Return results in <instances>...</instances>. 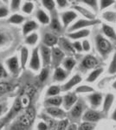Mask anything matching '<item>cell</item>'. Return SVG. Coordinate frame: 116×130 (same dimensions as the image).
Instances as JSON below:
<instances>
[{
    "label": "cell",
    "instance_id": "1",
    "mask_svg": "<svg viewBox=\"0 0 116 130\" xmlns=\"http://www.w3.org/2000/svg\"><path fill=\"white\" fill-rule=\"evenodd\" d=\"M36 117V110L33 107H29L25 110V112L22 115L18 117L16 122L24 127L25 128L29 129V127L32 125L33 121Z\"/></svg>",
    "mask_w": 116,
    "mask_h": 130
},
{
    "label": "cell",
    "instance_id": "2",
    "mask_svg": "<svg viewBox=\"0 0 116 130\" xmlns=\"http://www.w3.org/2000/svg\"><path fill=\"white\" fill-rule=\"evenodd\" d=\"M95 43H96L97 50H98V51L100 52V54L103 56V57H105L106 56L108 55L112 50L111 43L107 40V38H105L104 37H102V35L96 36Z\"/></svg>",
    "mask_w": 116,
    "mask_h": 130
},
{
    "label": "cell",
    "instance_id": "3",
    "mask_svg": "<svg viewBox=\"0 0 116 130\" xmlns=\"http://www.w3.org/2000/svg\"><path fill=\"white\" fill-rule=\"evenodd\" d=\"M101 24V21L98 19L95 20H88V19H80L78 20L76 23H75L73 25H71L69 28L68 31L69 32H72L75 30H83L84 28L88 26H91V25H95Z\"/></svg>",
    "mask_w": 116,
    "mask_h": 130
},
{
    "label": "cell",
    "instance_id": "4",
    "mask_svg": "<svg viewBox=\"0 0 116 130\" xmlns=\"http://www.w3.org/2000/svg\"><path fill=\"white\" fill-rule=\"evenodd\" d=\"M102 118V113L94 109L87 110L84 113L83 116H82V120L85 121V122H91V123L97 122V121H100Z\"/></svg>",
    "mask_w": 116,
    "mask_h": 130
},
{
    "label": "cell",
    "instance_id": "5",
    "mask_svg": "<svg viewBox=\"0 0 116 130\" xmlns=\"http://www.w3.org/2000/svg\"><path fill=\"white\" fill-rule=\"evenodd\" d=\"M40 66H41V61H40L39 56V50L38 48H37V49L33 50L30 62L29 63V67L31 70L37 71L40 69Z\"/></svg>",
    "mask_w": 116,
    "mask_h": 130
},
{
    "label": "cell",
    "instance_id": "6",
    "mask_svg": "<svg viewBox=\"0 0 116 130\" xmlns=\"http://www.w3.org/2000/svg\"><path fill=\"white\" fill-rule=\"evenodd\" d=\"M98 63H99L98 60L94 56L88 55L84 57V59L82 60L81 66L83 69H85V70H91V69L95 68L97 65H98Z\"/></svg>",
    "mask_w": 116,
    "mask_h": 130
},
{
    "label": "cell",
    "instance_id": "7",
    "mask_svg": "<svg viewBox=\"0 0 116 130\" xmlns=\"http://www.w3.org/2000/svg\"><path fill=\"white\" fill-rule=\"evenodd\" d=\"M40 52H41V56L43 59V63L44 66H48L51 62V56L52 50L46 45H42L40 47Z\"/></svg>",
    "mask_w": 116,
    "mask_h": 130
},
{
    "label": "cell",
    "instance_id": "8",
    "mask_svg": "<svg viewBox=\"0 0 116 130\" xmlns=\"http://www.w3.org/2000/svg\"><path fill=\"white\" fill-rule=\"evenodd\" d=\"M77 102V96L74 93H69L63 97V107L65 109L69 110Z\"/></svg>",
    "mask_w": 116,
    "mask_h": 130
},
{
    "label": "cell",
    "instance_id": "9",
    "mask_svg": "<svg viewBox=\"0 0 116 130\" xmlns=\"http://www.w3.org/2000/svg\"><path fill=\"white\" fill-rule=\"evenodd\" d=\"M52 62L56 68H58V64L62 62L64 57V53L60 48L53 47L52 48Z\"/></svg>",
    "mask_w": 116,
    "mask_h": 130
},
{
    "label": "cell",
    "instance_id": "10",
    "mask_svg": "<svg viewBox=\"0 0 116 130\" xmlns=\"http://www.w3.org/2000/svg\"><path fill=\"white\" fill-rule=\"evenodd\" d=\"M83 108H84V105H83V102H77L75 103V105L71 108L70 110V115L71 118L73 119H79L80 117L81 116L82 112H83Z\"/></svg>",
    "mask_w": 116,
    "mask_h": 130
},
{
    "label": "cell",
    "instance_id": "11",
    "mask_svg": "<svg viewBox=\"0 0 116 130\" xmlns=\"http://www.w3.org/2000/svg\"><path fill=\"white\" fill-rule=\"evenodd\" d=\"M21 109H23V108H22V106H21V103L18 98V99L15 101L13 106H12V108L9 112V114H8L7 116L5 118V122H7V121H9L10 119H12L13 117L16 116V115L21 111Z\"/></svg>",
    "mask_w": 116,
    "mask_h": 130
},
{
    "label": "cell",
    "instance_id": "12",
    "mask_svg": "<svg viewBox=\"0 0 116 130\" xmlns=\"http://www.w3.org/2000/svg\"><path fill=\"white\" fill-rule=\"evenodd\" d=\"M81 82V75H75L72 78L69 79V80L62 86V89L63 90V91H69V90H70L73 87H75V86L79 84Z\"/></svg>",
    "mask_w": 116,
    "mask_h": 130
},
{
    "label": "cell",
    "instance_id": "13",
    "mask_svg": "<svg viewBox=\"0 0 116 130\" xmlns=\"http://www.w3.org/2000/svg\"><path fill=\"white\" fill-rule=\"evenodd\" d=\"M88 99L89 101L92 108H96L101 106V104H102V102L103 97L101 93H93L88 96Z\"/></svg>",
    "mask_w": 116,
    "mask_h": 130
},
{
    "label": "cell",
    "instance_id": "14",
    "mask_svg": "<svg viewBox=\"0 0 116 130\" xmlns=\"http://www.w3.org/2000/svg\"><path fill=\"white\" fill-rule=\"evenodd\" d=\"M77 18V14L73 10H69V11H65L62 13V20L63 23L64 27H67L70 24L71 22H73L75 18Z\"/></svg>",
    "mask_w": 116,
    "mask_h": 130
},
{
    "label": "cell",
    "instance_id": "15",
    "mask_svg": "<svg viewBox=\"0 0 116 130\" xmlns=\"http://www.w3.org/2000/svg\"><path fill=\"white\" fill-rule=\"evenodd\" d=\"M46 112L51 116L62 119V120L66 116V114H65L64 111L61 109L60 108H57V107H48V108H46Z\"/></svg>",
    "mask_w": 116,
    "mask_h": 130
},
{
    "label": "cell",
    "instance_id": "16",
    "mask_svg": "<svg viewBox=\"0 0 116 130\" xmlns=\"http://www.w3.org/2000/svg\"><path fill=\"white\" fill-rule=\"evenodd\" d=\"M113 99L114 96L112 94H107V95L105 96V99L103 101V106H102V113L104 115H106L108 113V111L110 110L112 105L113 103Z\"/></svg>",
    "mask_w": 116,
    "mask_h": 130
},
{
    "label": "cell",
    "instance_id": "17",
    "mask_svg": "<svg viewBox=\"0 0 116 130\" xmlns=\"http://www.w3.org/2000/svg\"><path fill=\"white\" fill-rule=\"evenodd\" d=\"M43 43L48 47H53L58 43V38L52 33H46L43 37Z\"/></svg>",
    "mask_w": 116,
    "mask_h": 130
},
{
    "label": "cell",
    "instance_id": "18",
    "mask_svg": "<svg viewBox=\"0 0 116 130\" xmlns=\"http://www.w3.org/2000/svg\"><path fill=\"white\" fill-rule=\"evenodd\" d=\"M31 99H32V96H30L29 94H27L26 92H24V90H23L20 96L18 97V100H19V102L21 103V106H22L23 108H29Z\"/></svg>",
    "mask_w": 116,
    "mask_h": 130
},
{
    "label": "cell",
    "instance_id": "19",
    "mask_svg": "<svg viewBox=\"0 0 116 130\" xmlns=\"http://www.w3.org/2000/svg\"><path fill=\"white\" fill-rule=\"evenodd\" d=\"M90 34V30H87V29H83V30H79L75 32H71L69 33L68 37L69 38H72L74 40H77L80 38H84V37H88Z\"/></svg>",
    "mask_w": 116,
    "mask_h": 130
},
{
    "label": "cell",
    "instance_id": "20",
    "mask_svg": "<svg viewBox=\"0 0 116 130\" xmlns=\"http://www.w3.org/2000/svg\"><path fill=\"white\" fill-rule=\"evenodd\" d=\"M6 63H7L8 68L11 71V73H13V74H18L19 64H18V60L16 56H12V57L9 58V59L7 60V62H6Z\"/></svg>",
    "mask_w": 116,
    "mask_h": 130
},
{
    "label": "cell",
    "instance_id": "21",
    "mask_svg": "<svg viewBox=\"0 0 116 130\" xmlns=\"http://www.w3.org/2000/svg\"><path fill=\"white\" fill-rule=\"evenodd\" d=\"M59 43H60V44L62 46V49L64 50L65 51L68 52V53L72 54V55L75 53V50L74 49L73 43H71L70 42L69 40H67V39H65L64 37H61Z\"/></svg>",
    "mask_w": 116,
    "mask_h": 130
},
{
    "label": "cell",
    "instance_id": "22",
    "mask_svg": "<svg viewBox=\"0 0 116 130\" xmlns=\"http://www.w3.org/2000/svg\"><path fill=\"white\" fill-rule=\"evenodd\" d=\"M102 31L111 40L116 42V33L114 30L113 29V27H111L110 25L107 24H102Z\"/></svg>",
    "mask_w": 116,
    "mask_h": 130
},
{
    "label": "cell",
    "instance_id": "23",
    "mask_svg": "<svg viewBox=\"0 0 116 130\" xmlns=\"http://www.w3.org/2000/svg\"><path fill=\"white\" fill-rule=\"evenodd\" d=\"M63 102V98L59 95L49 97L45 101V103L49 105V107H59Z\"/></svg>",
    "mask_w": 116,
    "mask_h": 130
},
{
    "label": "cell",
    "instance_id": "24",
    "mask_svg": "<svg viewBox=\"0 0 116 130\" xmlns=\"http://www.w3.org/2000/svg\"><path fill=\"white\" fill-rule=\"evenodd\" d=\"M67 77V72L63 70L61 67H58V68L56 69L55 70V74H54V81L56 82H62L63 80H65Z\"/></svg>",
    "mask_w": 116,
    "mask_h": 130
},
{
    "label": "cell",
    "instance_id": "25",
    "mask_svg": "<svg viewBox=\"0 0 116 130\" xmlns=\"http://www.w3.org/2000/svg\"><path fill=\"white\" fill-rule=\"evenodd\" d=\"M37 28H38V24L35 21H28L24 25L23 32H24V35H28L29 33H30L31 31H33Z\"/></svg>",
    "mask_w": 116,
    "mask_h": 130
},
{
    "label": "cell",
    "instance_id": "26",
    "mask_svg": "<svg viewBox=\"0 0 116 130\" xmlns=\"http://www.w3.org/2000/svg\"><path fill=\"white\" fill-rule=\"evenodd\" d=\"M75 9L77 10L80 13L82 14V16L87 18L88 20H95V16L91 11H89V10L85 9V8L81 7V6H75Z\"/></svg>",
    "mask_w": 116,
    "mask_h": 130
},
{
    "label": "cell",
    "instance_id": "27",
    "mask_svg": "<svg viewBox=\"0 0 116 130\" xmlns=\"http://www.w3.org/2000/svg\"><path fill=\"white\" fill-rule=\"evenodd\" d=\"M102 71H103L102 68H98V69H95L94 70H93L89 74V75L87 77V82L88 83H94V82L97 80V78L100 76V75L102 73Z\"/></svg>",
    "mask_w": 116,
    "mask_h": 130
},
{
    "label": "cell",
    "instance_id": "28",
    "mask_svg": "<svg viewBox=\"0 0 116 130\" xmlns=\"http://www.w3.org/2000/svg\"><path fill=\"white\" fill-rule=\"evenodd\" d=\"M37 18L39 20V22L43 24H48L49 23V18L46 14V12H44L43 10H38L37 12Z\"/></svg>",
    "mask_w": 116,
    "mask_h": 130
},
{
    "label": "cell",
    "instance_id": "29",
    "mask_svg": "<svg viewBox=\"0 0 116 130\" xmlns=\"http://www.w3.org/2000/svg\"><path fill=\"white\" fill-rule=\"evenodd\" d=\"M62 64L67 70L71 71L74 69V67L75 66V64H76V62H75V60L74 59V58L68 57V58H66V59L63 60Z\"/></svg>",
    "mask_w": 116,
    "mask_h": 130
},
{
    "label": "cell",
    "instance_id": "30",
    "mask_svg": "<svg viewBox=\"0 0 116 130\" xmlns=\"http://www.w3.org/2000/svg\"><path fill=\"white\" fill-rule=\"evenodd\" d=\"M29 57V50L26 47H24L21 50V66L25 68V65L27 63Z\"/></svg>",
    "mask_w": 116,
    "mask_h": 130
},
{
    "label": "cell",
    "instance_id": "31",
    "mask_svg": "<svg viewBox=\"0 0 116 130\" xmlns=\"http://www.w3.org/2000/svg\"><path fill=\"white\" fill-rule=\"evenodd\" d=\"M14 89V86L8 83H0V95L8 93Z\"/></svg>",
    "mask_w": 116,
    "mask_h": 130
},
{
    "label": "cell",
    "instance_id": "32",
    "mask_svg": "<svg viewBox=\"0 0 116 130\" xmlns=\"http://www.w3.org/2000/svg\"><path fill=\"white\" fill-rule=\"evenodd\" d=\"M24 21V18L19 14H14L8 19V22L14 24H20Z\"/></svg>",
    "mask_w": 116,
    "mask_h": 130
},
{
    "label": "cell",
    "instance_id": "33",
    "mask_svg": "<svg viewBox=\"0 0 116 130\" xmlns=\"http://www.w3.org/2000/svg\"><path fill=\"white\" fill-rule=\"evenodd\" d=\"M61 92V88L57 85H53L50 86L47 90V95L53 97V96L58 95V94Z\"/></svg>",
    "mask_w": 116,
    "mask_h": 130
},
{
    "label": "cell",
    "instance_id": "34",
    "mask_svg": "<svg viewBox=\"0 0 116 130\" xmlns=\"http://www.w3.org/2000/svg\"><path fill=\"white\" fill-rule=\"evenodd\" d=\"M50 28L52 29V30L56 31V32H61L62 30V25H61L60 22L57 18H53L51 21V24H50Z\"/></svg>",
    "mask_w": 116,
    "mask_h": 130
},
{
    "label": "cell",
    "instance_id": "35",
    "mask_svg": "<svg viewBox=\"0 0 116 130\" xmlns=\"http://www.w3.org/2000/svg\"><path fill=\"white\" fill-rule=\"evenodd\" d=\"M94 89H93L92 87L88 85H81L77 87V89H75V92L76 93H91V92H94Z\"/></svg>",
    "mask_w": 116,
    "mask_h": 130
},
{
    "label": "cell",
    "instance_id": "36",
    "mask_svg": "<svg viewBox=\"0 0 116 130\" xmlns=\"http://www.w3.org/2000/svg\"><path fill=\"white\" fill-rule=\"evenodd\" d=\"M38 41V35L37 33H32L26 37V43L29 45H35Z\"/></svg>",
    "mask_w": 116,
    "mask_h": 130
},
{
    "label": "cell",
    "instance_id": "37",
    "mask_svg": "<svg viewBox=\"0 0 116 130\" xmlns=\"http://www.w3.org/2000/svg\"><path fill=\"white\" fill-rule=\"evenodd\" d=\"M33 10H34V5H33L32 2H26V3L24 4L22 7L23 12L26 14H30L33 11Z\"/></svg>",
    "mask_w": 116,
    "mask_h": 130
},
{
    "label": "cell",
    "instance_id": "38",
    "mask_svg": "<svg viewBox=\"0 0 116 130\" xmlns=\"http://www.w3.org/2000/svg\"><path fill=\"white\" fill-rule=\"evenodd\" d=\"M108 73L111 75L115 74L116 73V51H115V53L113 54V58H112V61L110 62V65H109Z\"/></svg>",
    "mask_w": 116,
    "mask_h": 130
},
{
    "label": "cell",
    "instance_id": "39",
    "mask_svg": "<svg viewBox=\"0 0 116 130\" xmlns=\"http://www.w3.org/2000/svg\"><path fill=\"white\" fill-rule=\"evenodd\" d=\"M69 127V120L68 119H63L59 121L56 127V130H67Z\"/></svg>",
    "mask_w": 116,
    "mask_h": 130
},
{
    "label": "cell",
    "instance_id": "40",
    "mask_svg": "<svg viewBox=\"0 0 116 130\" xmlns=\"http://www.w3.org/2000/svg\"><path fill=\"white\" fill-rule=\"evenodd\" d=\"M42 3H43V5L44 7L48 10H53L55 5H56V4H55L53 0H43Z\"/></svg>",
    "mask_w": 116,
    "mask_h": 130
},
{
    "label": "cell",
    "instance_id": "41",
    "mask_svg": "<svg viewBox=\"0 0 116 130\" xmlns=\"http://www.w3.org/2000/svg\"><path fill=\"white\" fill-rule=\"evenodd\" d=\"M95 127V125L93 124L91 122H85L81 123L79 127V130H93Z\"/></svg>",
    "mask_w": 116,
    "mask_h": 130
},
{
    "label": "cell",
    "instance_id": "42",
    "mask_svg": "<svg viewBox=\"0 0 116 130\" xmlns=\"http://www.w3.org/2000/svg\"><path fill=\"white\" fill-rule=\"evenodd\" d=\"M48 77V70L47 68H44L42 70L41 73L39 75V79L41 82H45Z\"/></svg>",
    "mask_w": 116,
    "mask_h": 130
},
{
    "label": "cell",
    "instance_id": "43",
    "mask_svg": "<svg viewBox=\"0 0 116 130\" xmlns=\"http://www.w3.org/2000/svg\"><path fill=\"white\" fill-rule=\"evenodd\" d=\"M83 3H85L88 6H90L95 11L98 10V4H97V1H94V0H84Z\"/></svg>",
    "mask_w": 116,
    "mask_h": 130
},
{
    "label": "cell",
    "instance_id": "44",
    "mask_svg": "<svg viewBox=\"0 0 116 130\" xmlns=\"http://www.w3.org/2000/svg\"><path fill=\"white\" fill-rule=\"evenodd\" d=\"M114 1H107V0H102L100 2V8L101 10H104L106 8L109 7L110 5H112L113 4H114Z\"/></svg>",
    "mask_w": 116,
    "mask_h": 130
},
{
    "label": "cell",
    "instance_id": "45",
    "mask_svg": "<svg viewBox=\"0 0 116 130\" xmlns=\"http://www.w3.org/2000/svg\"><path fill=\"white\" fill-rule=\"evenodd\" d=\"M103 16H104L105 19L110 21V22H113V21L116 20V16H115L114 13H113V12H108V11H107Z\"/></svg>",
    "mask_w": 116,
    "mask_h": 130
},
{
    "label": "cell",
    "instance_id": "46",
    "mask_svg": "<svg viewBox=\"0 0 116 130\" xmlns=\"http://www.w3.org/2000/svg\"><path fill=\"white\" fill-rule=\"evenodd\" d=\"M10 130H28V129L25 128L24 127H23L22 125H20L19 123H18L16 121V122L11 126V128H10Z\"/></svg>",
    "mask_w": 116,
    "mask_h": 130
},
{
    "label": "cell",
    "instance_id": "47",
    "mask_svg": "<svg viewBox=\"0 0 116 130\" xmlns=\"http://www.w3.org/2000/svg\"><path fill=\"white\" fill-rule=\"evenodd\" d=\"M73 46H74V49H75V50H76V51L78 52H81L82 50V43H81L80 42H75V43H73Z\"/></svg>",
    "mask_w": 116,
    "mask_h": 130
},
{
    "label": "cell",
    "instance_id": "48",
    "mask_svg": "<svg viewBox=\"0 0 116 130\" xmlns=\"http://www.w3.org/2000/svg\"><path fill=\"white\" fill-rule=\"evenodd\" d=\"M10 3H11L10 4L11 9L12 10H16V9H18V7H19L21 2L19 1V0H13V1H11Z\"/></svg>",
    "mask_w": 116,
    "mask_h": 130
},
{
    "label": "cell",
    "instance_id": "49",
    "mask_svg": "<svg viewBox=\"0 0 116 130\" xmlns=\"http://www.w3.org/2000/svg\"><path fill=\"white\" fill-rule=\"evenodd\" d=\"M37 128H38V130H47L48 129L47 123H45L44 121H40L38 124H37Z\"/></svg>",
    "mask_w": 116,
    "mask_h": 130
},
{
    "label": "cell",
    "instance_id": "50",
    "mask_svg": "<svg viewBox=\"0 0 116 130\" xmlns=\"http://www.w3.org/2000/svg\"><path fill=\"white\" fill-rule=\"evenodd\" d=\"M8 15V9L5 7H0V18H5Z\"/></svg>",
    "mask_w": 116,
    "mask_h": 130
},
{
    "label": "cell",
    "instance_id": "51",
    "mask_svg": "<svg viewBox=\"0 0 116 130\" xmlns=\"http://www.w3.org/2000/svg\"><path fill=\"white\" fill-rule=\"evenodd\" d=\"M82 49H83V50H85V51H89L90 44L88 40H84L82 42Z\"/></svg>",
    "mask_w": 116,
    "mask_h": 130
},
{
    "label": "cell",
    "instance_id": "52",
    "mask_svg": "<svg viewBox=\"0 0 116 130\" xmlns=\"http://www.w3.org/2000/svg\"><path fill=\"white\" fill-rule=\"evenodd\" d=\"M7 76V72L3 66L0 64V78H5Z\"/></svg>",
    "mask_w": 116,
    "mask_h": 130
},
{
    "label": "cell",
    "instance_id": "53",
    "mask_svg": "<svg viewBox=\"0 0 116 130\" xmlns=\"http://www.w3.org/2000/svg\"><path fill=\"white\" fill-rule=\"evenodd\" d=\"M56 3H57V5L60 8H63L68 5V1H66V0H58V1H56Z\"/></svg>",
    "mask_w": 116,
    "mask_h": 130
},
{
    "label": "cell",
    "instance_id": "54",
    "mask_svg": "<svg viewBox=\"0 0 116 130\" xmlns=\"http://www.w3.org/2000/svg\"><path fill=\"white\" fill-rule=\"evenodd\" d=\"M6 41V37L3 34L2 32H0V46L3 45Z\"/></svg>",
    "mask_w": 116,
    "mask_h": 130
},
{
    "label": "cell",
    "instance_id": "55",
    "mask_svg": "<svg viewBox=\"0 0 116 130\" xmlns=\"http://www.w3.org/2000/svg\"><path fill=\"white\" fill-rule=\"evenodd\" d=\"M67 130H77V126L76 124H71L68 127Z\"/></svg>",
    "mask_w": 116,
    "mask_h": 130
},
{
    "label": "cell",
    "instance_id": "56",
    "mask_svg": "<svg viewBox=\"0 0 116 130\" xmlns=\"http://www.w3.org/2000/svg\"><path fill=\"white\" fill-rule=\"evenodd\" d=\"M112 119L116 121V108H114V110H113V115H112Z\"/></svg>",
    "mask_w": 116,
    "mask_h": 130
},
{
    "label": "cell",
    "instance_id": "57",
    "mask_svg": "<svg viewBox=\"0 0 116 130\" xmlns=\"http://www.w3.org/2000/svg\"><path fill=\"white\" fill-rule=\"evenodd\" d=\"M3 105H0V115L2 114V112H3Z\"/></svg>",
    "mask_w": 116,
    "mask_h": 130
},
{
    "label": "cell",
    "instance_id": "58",
    "mask_svg": "<svg viewBox=\"0 0 116 130\" xmlns=\"http://www.w3.org/2000/svg\"><path fill=\"white\" fill-rule=\"evenodd\" d=\"M113 89L116 90V81L113 83Z\"/></svg>",
    "mask_w": 116,
    "mask_h": 130
}]
</instances>
